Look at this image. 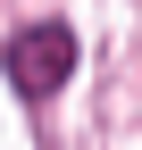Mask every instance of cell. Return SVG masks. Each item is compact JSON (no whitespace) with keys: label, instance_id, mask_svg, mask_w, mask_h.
Returning a JSON list of instances; mask_svg holds the SVG:
<instances>
[{"label":"cell","instance_id":"6da1fadb","mask_svg":"<svg viewBox=\"0 0 142 150\" xmlns=\"http://www.w3.org/2000/svg\"><path fill=\"white\" fill-rule=\"evenodd\" d=\"M75 33L67 25H25V33H9V50H0V67H9V83L25 92V100H50V92L75 75Z\"/></svg>","mask_w":142,"mask_h":150}]
</instances>
